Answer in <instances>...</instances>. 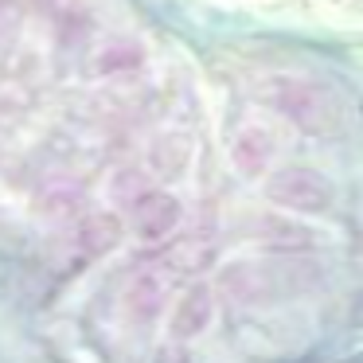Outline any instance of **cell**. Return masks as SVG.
<instances>
[{"instance_id": "4", "label": "cell", "mask_w": 363, "mask_h": 363, "mask_svg": "<svg viewBox=\"0 0 363 363\" xmlns=\"http://www.w3.org/2000/svg\"><path fill=\"white\" fill-rule=\"evenodd\" d=\"M133 223L145 238H160L168 230H176L180 223V203L172 196H160V191H145L133 203Z\"/></svg>"}, {"instance_id": "5", "label": "cell", "mask_w": 363, "mask_h": 363, "mask_svg": "<svg viewBox=\"0 0 363 363\" xmlns=\"http://www.w3.org/2000/svg\"><path fill=\"white\" fill-rule=\"evenodd\" d=\"M215 316V305L207 297V289H191L188 297L180 301V313H176V332L180 336H191V332H203Z\"/></svg>"}, {"instance_id": "2", "label": "cell", "mask_w": 363, "mask_h": 363, "mask_svg": "<svg viewBox=\"0 0 363 363\" xmlns=\"http://www.w3.org/2000/svg\"><path fill=\"white\" fill-rule=\"evenodd\" d=\"M269 199L285 211H301V215H316V211H328L332 207V184L324 180L320 172L313 168H285L269 180Z\"/></svg>"}, {"instance_id": "1", "label": "cell", "mask_w": 363, "mask_h": 363, "mask_svg": "<svg viewBox=\"0 0 363 363\" xmlns=\"http://www.w3.org/2000/svg\"><path fill=\"white\" fill-rule=\"evenodd\" d=\"M266 102L277 118H285L293 129L308 137H332L344 129V106L328 86L301 74H277L266 82Z\"/></svg>"}, {"instance_id": "3", "label": "cell", "mask_w": 363, "mask_h": 363, "mask_svg": "<svg viewBox=\"0 0 363 363\" xmlns=\"http://www.w3.org/2000/svg\"><path fill=\"white\" fill-rule=\"evenodd\" d=\"M230 160L242 176H262L274 164V133L266 125H242L230 141Z\"/></svg>"}]
</instances>
